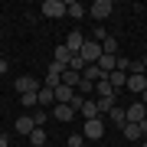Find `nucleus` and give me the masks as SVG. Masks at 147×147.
<instances>
[{
	"mask_svg": "<svg viewBox=\"0 0 147 147\" xmlns=\"http://www.w3.org/2000/svg\"><path fill=\"white\" fill-rule=\"evenodd\" d=\"M79 147H92V144H88V141H85V144H79Z\"/></svg>",
	"mask_w": 147,
	"mask_h": 147,
	"instance_id": "nucleus-35",
	"label": "nucleus"
},
{
	"mask_svg": "<svg viewBox=\"0 0 147 147\" xmlns=\"http://www.w3.org/2000/svg\"><path fill=\"white\" fill-rule=\"evenodd\" d=\"M0 147H10V141H7V134H0Z\"/></svg>",
	"mask_w": 147,
	"mask_h": 147,
	"instance_id": "nucleus-31",
	"label": "nucleus"
},
{
	"mask_svg": "<svg viewBox=\"0 0 147 147\" xmlns=\"http://www.w3.org/2000/svg\"><path fill=\"white\" fill-rule=\"evenodd\" d=\"M26 141H30L33 147H42V144H46V127H33V134L26 137Z\"/></svg>",
	"mask_w": 147,
	"mask_h": 147,
	"instance_id": "nucleus-21",
	"label": "nucleus"
},
{
	"mask_svg": "<svg viewBox=\"0 0 147 147\" xmlns=\"http://www.w3.org/2000/svg\"><path fill=\"white\" fill-rule=\"evenodd\" d=\"M79 144H85V137H82V134H72V137H69V144H65V147H79Z\"/></svg>",
	"mask_w": 147,
	"mask_h": 147,
	"instance_id": "nucleus-29",
	"label": "nucleus"
},
{
	"mask_svg": "<svg viewBox=\"0 0 147 147\" xmlns=\"http://www.w3.org/2000/svg\"><path fill=\"white\" fill-rule=\"evenodd\" d=\"M46 121H49V115H42V111H33V124H36V127H46Z\"/></svg>",
	"mask_w": 147,
	"mask_h": 147,
	"instance_id": "nucleus-27",
	"label": "nucleus"
},
{
	"mask_svg": "<svg viewBox=\"0 0 147 147\" xmlns=\"http://www.w3.org/2000/svg\"><path fill=\"white\" fill-rule=\"evenodd\" d=\"M124 118L131 121V124H141V121H147V105H141V101L127 105V108H124Z\"/></svg>",
	"mask_w": 147,
	"mask_h": 147,
	"instance_id": "nucleus-4",
	"label": "nucleus"
},
{
	"mask_svg": "<svg viewBox=\"0 0 147 147\" xmlns=\"http://www.w3.org/2000/svg\"><path fill=\"white\" fill-rule=\"evenodd\" d=\"M13 88L20 92V95H26V92H39L42 85H39V79H33V75H20V79L13 82Z\"/></svg>",
	"mask_w": 147,
	"mask_h": 147,
	"instance_id": "nucleus-5",
	"label": "nucleus"
},
{
	"mask_svg": "<svg viewBox=\"0 0 147 147\" xmlns=\"http://www.w3.org/2000/svg\"><path fill=\"white\" fill-rule=\"evenodd\" d=\"M79 118H85V121H92V118H101V115H98V105L85 98V101H82V108H79Z\"/></svg>",
	"mask_w": 147,
	"mask_h": 147,
	"instance_id": "nucleus-9",
	"label": "nucleus"
},
{
	"mask_svg": "<svg viewBox=\"0 0 147 147\" xmlns=\"http://www.w3.org/2000/svg\"><path fill=\"white\" fill-rule=\"evenodd\" d=\"M7 69H10V62H7V59H0V75H3Z\"/></svg>",
	"mask_w": 147,
	"mask_h": 147,
	"instance_id": "nucleus-30",
	"label": "nucleus"
},
{
	"mask_svg": "<svg viewBox=\"0 0 147 147\" xmlns=\"http://www.w3.org/2000/svg\"><path fill=\"white\" fill-rule=\"evenodd\" d=\"M53 115H56V121H72L75 111H72V105H53Z\"/></svg>",
	"mask_w": 147,
	"mask_h": 147,
	"instance_id": "nucleus-13",
	"label": "nucleus"
},
{
	"mask_svg": "<svg viewBox=\"0 0 147 147\" xmlns=\"http://www.w3.org/2000/svg\"><path fill=\"white\" fill-rule=\"evenodd\" d=\"M101 53L118 56V39H115V36H105V39H101Z\"/></svg>",
	"mask_w": 147,
	"mask_h": 147,
	"instance_id": "nucleus-22",
	"label": "nucleus"
},
{
	"mask_svg": "<svg viewBox=\"0 0 147 147\" xmlns=\"http://www.w3.org/2000/svg\"><path fill=\"white\" fill-rule=\"evenodd\" d=\"M141 147H147V141H141Z\"/></svg>",
	"mask_w": 147,
	"mask_h": 147,
	"instance_id": "nucleus-36",
	"label": "nucleus"
},
{
	"mask_svg": "<svg viewBox=\"0 0 147 147\" xmlns=\"http://www.w3.org/2000/svg\"><path fill=\"white\" fill-rule=\"evenodd\" d=\"M85 13H88V7L79 3V0H72V3H69V10H65V16H75V20H82Z\"/></svg>",
	"mask_w": 147,
	"mask_h": 147,
	"instance_id": "nucleus-17",
	"label": "nucleus"
},
{
	"mask_svg": "<svg viewBox=\"0 0 147 147\" xmlns=\"http://www.w3.org/2000/svg\"><path fill=\"white\" fill-rule=\"evenodd\" d=\"M147 69H144V62H134L131 59V65H127V75H144Z\"/></svg>",
	"mask_w": 147,
	"mask_h": 147,
	"instance_id": "nucleus-25",
	"label": "nucleus"
},
{
	"mask_svg": "<svg viewBox=\"0 0 147 147\" xmlns=\"http://www.w3.org/2000/svg\"><path fill=\"white\" fill-rule=\"evenodd\" d=\"M124 88H127V92H144V88H147V82H144V75H127Z\"/></svg>",
	"mask_w": 147,
	"mask_h": 147,
	"instance_id": "nucleus-14",
	"label": "nucleus"
},
{
	"mask_svg": "<svg viewBox=\"0 0 147 147\" xmlns=\"http://www.w3.org/2000/svg\"><path fill=\"white\" fill-rule=\"evenodd\" d=\"M79 79H82V75L72 72V69H65V72H62V85H69V88H75V85H79Z\"/></svg>",
	"mask_w": 147,
	"mask_h": 147,
	"instance_id": "nucleus-23",
	"label": "nucleus"
},
{
	"mask_svg": "<svg viewBox=\"0 0 147 147\" xmlns=\"http://www.w3.org/2000/svg\"><path fill=\"white\" fill-rule=\"evenodd\" d=\"M124 82H127V72H121V69H115V72L108 75V85H111V88H124Z\"/></svg>",
	"mask_w": 147,
	"mask_h": 147,
	"instance_id": "nucleus-18",
	"label": "nucleus"
},
{
	"mask_svg": "<svg viewBox=\"0 0 147 147\" xmlns=\"http://www.w3.org/2000/svg\"><path fill=\"white\" fill-rule=\"evenodd\" d=\"M82 79L95 85V82H101V79H105V72H101L98 65H85V69H82Z\"/></svg>",
	"mask_w": 147,
	"mask_h": 147,
	"instance_id": "nucleus-11",
	"label": "nucleus"
},
{
	"mask_svg": "<svg viewBox=\"0 0 147 147\" xmlns=\"http://www.w3.org/2000/svg\"><path fill=\"white\" fill-rule=\"evenodd\" d=\"M115 59H118V56H108V53H101V59H98L95 65H98L105 75H111V72H115Z\"/></svg>",
	"mask_w": 147,
	"mask_h": 147,
	"instance_id": "nucleus-15",
	"label": "nucleus"
},
{
	"mask_svg": "<svg viewBox=\"0 0 147 147\" xmlns=\"http://www.w3.org/2000/svg\"><path fill=\"white\" fill-rule=\"evenodd\" d=\"M111 10H115V3H111V0H95V3L88 7V13L95 16V20H108V16H111Z\"/></svg>",
	"mask_w": 147,
	"mask_h": 147,
	"instance_id": "nucleus-3",
	"label": "nucleus"
},
{
	"mask_svg": "<svg viewBox=\"0 0 147 147\" xmlns=\"http://www.w3.org/2000/svg\"><path fill=\"white\" fill-rule=\"evenodd\" d=\"M121 131H124V137H127V141H141V137H144V134H141V124H131V121H127Z\"/></svg>",
	"mask_w": 147,
	"mask_h": 147,
	"instance_id": "nucleus-20",
	"label": "nucleus"
},
{
	"mask_svg": "<svg viewBox=\"0 0 147 147\" xmlns=\"http://www.w3.org/2000/svg\"><path fill=\"white\" fill-rule=\"evenodd\" d=\"M33 127H36V124H33V115H20V118H16V134L30 137V134H33Z\"/></svg>",
	"mask_w": 147,
	"mask_h": 147,
	"instance_id": "nucleus-8",
	"label": "nucleus"
},
{
	"mask_svg": "<svg viewBox=\"0 0 147 147\" xmlns=\"http://www.w3.org/2000/svg\"><path fill=\"white\" fill-rule=\"evenodd\" d=\"M36 101H39V108L56 105V95H53V88H39V92H36Z\"/></svg>",
	"mask_w": 147,
	"mask_h": 147,
	"instance_id": "nucleus-19",
	"label": "nucleus"
},
{
	"mask_svg": "<svg viewBox=\"0 0 147 147\" xmlns=\"http://www.w3.org/2000/svg\"><path fill=\"white\" fill-rule=\"evenodd\" d=\"M53 95H56V105H72L75 88H69V85H56V88H53Z\"/></svg>",
	"mask_w": 147,
	"mask_h": 147,
	"instance_id": "nucleus-7",
	"label": "nucleus"
},
{
	"mask_svg": "<svg viewBox=\"0 0 147 147\" xmlns=\"http://www.w3.org/2000/svg\"><path fill=\"white\" fill-rule=\"evenodd\" d=\"M141 134H144V137H147V121H141Z\"/></svg>",
	"mask_w": 147,
	"mask_h": 147,
	"instance_id": "nucleus-33",
	"label": "nucleus"
},
{
	"mask_svg": "<svg viewBox=\"0 0 147 147\" xmlns=\"http://www.w3.org/2000/svg\"><path fill=\"white\" fill-rule=\"evenodd\" d=\"M62 46H65L72 56H79V49L85 46V36H82L79 30H72V33H65V42H62Z\"/></svg>",
	"mask_w": 147,
	"mask_h": 147,
	"instance_id": "nucleus-6",
	"label": "nucleus"
},
{
	"mask_svg": "<svg viewBox=\"0 0 147 147\" xmlns=\"http://www.w3.org/2000/svg\"><path fill=\"white\" fill-rule=\"evenodd\" d=\"M108 118H111V124H115V127H124V124H127L124 108H121V105H115V108H111V111H108Z\"/></svg>",
	"mask_w": 147,
	"mask_h": 147,
	"instance_id": "nucleus-16",
	"label": "nucleus"
},
{
	"mask_svg": "<svg viewBox=\"0 0 147 147\" xmlns=\"http://www.w3.org/2000/svg\"><path fill=\"white\" fill-rule=\"evenodd\" d=\"M141 105H147V88H144V92H141Z\"/></svg>",
	"mask_w": 147,
	"mask_h": 147,
	"instance_id": "nucleus-32",
	"label": "nucleus"
},
{
	"mask_svg": "<svg viewBox=\"0 0 147 147\" xmlns=\"http://www.w3.org/2000/svg\"><path fill=\"white\" fill-rule=\"evenodd\" d=\"M105 147H111V144H105Z\"/></svg>",
	"mask_w": 147,
	"mask_h": 147,
	"instance_id": "nucleus-38",
	"label": "nucleus"
},
{
	"mask_svg": "<svg viewBox=\"0 0 147 147\" xmlns=\"http://www.w3.org/2000/svg\"><path fill=\"white\" fill-rule=\"evenodd\" d=\"M53 62H59V65H65V69H69V62H72V53H69L65 46H56V49H53Z\"/></svg>",
	"mask_w": 147,
	"mask_h": 147,
	"instance_id": "nucleus-12",
	"label": "nucleus"
},
{
	"mask_svg": "<svg viewBox=\"0 0 147 147\" xmlns=\"http://www.w3.org/2000/svg\"><path fill=\"white\" fill-rule=\"evenodd\" d=\"M105 36H108V33H105V26H95V33H92V39H95V42H101Z\"/></svg>",
	"mask_w": 147,
	"mask_h": 147,
	"instance_id": "nucleus-28",
	"label": "nucleus"
},
{
	"mask_svg": "<svg viewBox=\"0 0 147 147\" xmlns=\"http://www.w3.org/2000/svg\"><path fill=\"white\" fill-rule=\"evenodd\" d=\"M20 101H23V108H26V111L39 105V101H36V92H26V95H20Z\"/></svg>",
	"mask_w": 147,
	"mask_h": 147,
	"instance_id": "nucleus-24",
	"label": "nucleus"
},
{
	"mask_svg": "<svg viewBox=\"0 0 147 147\" xmlns=\"http://www.w3.org/2000/svg\"><path fill=\"white\" fill-rule=\"evenodd\" d=\"M85 141H101L105 137V121L101 118H92V121H85V131H82Z\"/></svg>",
	"mask_w": 147,
	"mask_h": 147,
	"instance_id": "nucleus-1",
	"label": "nucleus"
},
{
	"mask_svg": "<svg viewBox=\"0 0 147 147\" xmlns=\"http://www.w3.org/2000/svg\"><path fill=\"white\" fill-rule=\"evenodd\" d=\"M75 88H79V95L85 98L88 92H95V85H92V82H85V79H79V85H75Z\"/></svg>",
	"mask_w": 147,
	"mask_h": 147,
	"instance_id": "nucleus-26",
	"label": "nucleus"
},
{
	"mask_svg": "<svg viewBox=\"0 0 147 147\" xmlns=\"http://www.w3.org/2000/svg\"><path fill=\"white\" fill-rule=\"evenodd\" d=\"M95 105H98V115H108V111L115 108V92H111V95H98Z\"/></svg>",
	"mask_w": 147,
	"mask_h": 147,
	"instance_id": "nucleus-10",
	"label": "nucleus"
},
{
	"mask_svg": "<svg viewBox=\"0 0 147 147\" xmlns=\"http://www.w3.org/2000/svg\"><path fill=\"white\" fill-rule=\"evenodd\" d=\"M144 82H147V72H144Z\"/></svg>",
	"mask_w": 147,
	"mask_h": 147,
	"instance_id": "nucleus-37",
	"label": "nucleus"
},
{
	"mask_svg": "<svg viewBox=\"0 0 147 147\" xmlns=\"http://www.w3.org/2000/svg\"><path fill=\"white\" fill-rule=\"evenodd\" d=\"M141 62H144V69H147V56H144V59H141Z\"/></svg>",
	"mask_w": 147,
	"mask_h": 147,
	"instance_id": "nucleus-34",
	"label": "nucleus"
},
{
	"mask_svg": "<svg viewBox=\"0 0 147 147\" xmlns=\"http://www.w3.org/2000/svg\"><path fill=\"white\" fill-rule=\"evenodd\" d=\"M39 10H42V16H49V20H59V16H65L69 3H65V0H46Z\"/></svg>",
	"mask_w": 147,
	"mask_h": 147,
	"instance_id": "nucleus-2",
	"label": "nucleus"
}]
</instances>
